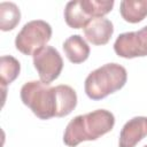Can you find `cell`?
<instances>
[{
	"mask_svg": "<svg viewBox=\"0 0 147 147\" xmlns=\"http://www.w3.org/2000/svg\"><path fill=\"white\" fill-rule=\"evenodd\" d=\"M21 71V64L11 55H2L0 59V82L2 88L13 83Z\"/></svg>",
	"mask_w": 147,
	"mask_h": 147,
	"instance_id": "4fadbf2b",
	"label": "cell"
},
{
	"mask_svg": "<svg viewBox=\"0 0 147 147\" xmlns=\"http://www.w3.org/2000/svg\"><path fill=\"white\" fill-rule=\"evenodd\" d=\"M21 99L40 119L64 117L77 106V93L71 86L52 87L40 80L26 82L21 88Z\"/></svg>",
	"mask_w": 147,
	"mask_h": 147,
	"instance_id": "6da1fadb",
	"label": "cell"
},
{
	"mask_svg": "<svg viewBox=\"0 0 147 147\" xmlns=\"http://www.w3.org/2000/svg\"><path fill=\"white\" fill-rule=\"evenodd\" d=\"M21 21V11L16 3L3 1L0 3V29L10 31Z\"/></svg>",
	"mask_w": 147,
	"mask_h": 147,
	"instance_id": "7c38bea8",
	"label": "cell"
},
{
	"mask_svg": "<svg viewBox=\"0 0 147 147\" xmlns=\"http://www.w3.org/2000/svg\"><path fill=\"white\" fill-rule=\"evenodd\" d=\"M147 136V117L136 116L129 119L119 133V147H136V145Z\"/></svg>",
	"mask_w": 147,
	"mask_h": 147,
	"instance_id": "52a82bcc",
	"label": "cell"
},
{
	"mask_svg": "<svg viewBox=\"0 0 147 147\" xmlns=\"http://www.w3.org/2000/svg\"><path fill=\"white\" fill-rule=\"evenodd\" d=\"M62 47L67 59L71 63H82L90 56V46L79 34H72L67 38Z\"/></svg>",
	"mask_w": 147,
	"mask_h": 147,
	"instance_id": "9c48e42d",
	"label": "cell"
},
{
	"mask_svg": "<svg viewBox=\"0 0 147 147\" xmlns=\"http://www.w3.org/2000/svg\"><path fill=\"white\" fill-rule=\"evenodd\" d=\"M114 51L124 59L147 56V25L138 31L121 33L114 42Z\"/></svg>",
	"mask_w": 147,
	"mask_h": 147,
	"instance_id": "8992f818",
	"label": "cell"
},
{
	"mask_svg": "<svg viewBox=\"0 0 147 147\" xmlns=\"http://www.w3.org/2000/svg\"><path fill=\"white\" fill-rule=\"evenodd\" d=\"M127 79L124 67L118 63H107L88 74L85 79V93L92 100H101L121 90Z\"/></svg>",
	"mask_w": 147,
	"mask_h": 147,
	"instance_id": "3957f363",
	"label": "cell"
},
{
	"mask_svg": "<svg viewBox=\"0 0 147 147\" xmlns=\"http://www.w3.org/2000/svg\"><path fill=\"white\" fill-rule=\"evenodd\" d=\"M114 3V0H80L83 9L91 20L103 17L113 9Z\"/></svg>",
	"mask_w": 147,
	"mask_h": 147,
	"instance_id": "5bb4252c",
	"label": "cell"
},
{
	"mask_svg": "<svg viewBox=\"0 0 147 147\" xmlns=\"http://www.w3.org/2000/svg\"><path fill=\"white\" fill-rule=\"evenodd\" d=\"M64 20L65 23L72 29H84L92 21L83 9L80 0H72L65 5Z\"/></svg>",
	"mask_w": 147,
	"mask_h": 147,
	"instance_id": "8fae6325",
	"label": "cell"
},
{
	"mask_svg": "<svg viewBox=\"0 0 147 147\" xmlns=\"http://www.w3.org/2000/svg\"><path fill=\"white\" fill-rule=\"evenodd\" d=\"M144 147H147V145H145V146H144Z\"/></svg>",
	"mask_w": 147,
	"mask_h": 147,
	"instance_id": "9a60e30c",
	"label": "cell"
},
{
	"mask_svg": "<svg viewBox=\"0 0 147 147\" xmlns=\"http://www.w3.org/2000/svg\"><path fill=\"white\" fill-rule=\"evenodd\" d=\"M52 26L42 20H33L23 25L15 38L17 51L24 55H33L36 52L45 47L51 40Z\"/></svg>",
	"mask_w": 147,
	"mask_h": 147,
	"instance_id": "277c9868",
	"label": "cell"
},
{
	"mask_svg": "<svg viewBox=\"0 0 147 147\" xmlns=\"http://www.w3.org/2000/svg\"><path fill=\"white\" fill-rule=\"evenodd\" d=\"M119 13L126 22L139 23L147 16V0H123Z\"/></svg>",
	"mask_w": 147,
	"mask_h": 147,
	"instance_id": "30bf717a",
	"label": "cell"
},
{
	"mask_svg": "<svg viewBox=\"0 0 147 147\" xmlns=\"http://www.w3.org/2000/svg\"><path fill=\"white\" fill-rule=\"evenodd\" d=\"M114 33V25L110 20L99 17L92 20L84 28V36L93 45H106Z\"/></svg>",
	"mask_w": 147,
	"mask_h": 147,
	"instance_id": "ba28073f",
	"label": "cell"
},
{
	"mask_svg": "<svg viewBox=\"0 0 147 147\" xmlns=\"http://www.w3.org/2000/svg\"><path fill=\"white\" fill-rule=\"evenodd\" d=\"M115 116L106 109H96L91 113L74 117L67 125L63 142L68 147H76L82 141L96 140L113 130Z\"/></svg>",
	"mask_w": 147,
	"mask_h": 147,
	"instance_id": "7a4b0ae2",
	"label": "cell"
},
{
	"mask_svg": "<svg viewBox=\"0 0 147 147\" xmlns=\"http://www.w3.org/2000/svg\"><path fill=\"white\" fill-rule=\"evenodd\" d=\"M32 56L33 65L38 71L40 82L51 84L60 76L63 69V60L56 48L46 45Z\"/></svg>",
	"mask_w": 147,
	"mask_h": 147,
	"instance_id": "5b68a950",
	"label": "cell"
}]
</instances>
